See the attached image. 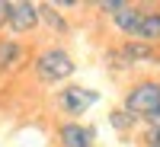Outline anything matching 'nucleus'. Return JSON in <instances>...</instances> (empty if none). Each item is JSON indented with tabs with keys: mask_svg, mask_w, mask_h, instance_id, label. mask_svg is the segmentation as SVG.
<instances>
[{
	"mask_svg": "<svg viewBox=\"0 0 160 147\" xmlns=\"http://www.w3.org/2000/svg\"><path fill=\"white\" fill-rule=\"evenodd\" d=\"M7 10H10V0H0V29L7 26Z\"/></svg>",
	"mask_w": 160,
	"mask_h": 147,
	"instance_id": "13",
	"label": "nucleus"
},
{
	"mask_svg": "<svg viewBox=\"0 0 160 147\" xmlns=\"http://www.w3.org/2000/svg\"><path fill=\"white\" fill-rule=\"evenodd\" d=\"M22 58H26V45L19 38H0V74L19 67Z\"/></svg>",
	"mask_w": 160,
	"mask_h": 147,
	"instance_id": "7",
	"label": "nucleus"
},
{
	"mask_svg": "<svg viewBox=\"0 0 160 147\" xmlns=\"http://www.w3.org/2000/svg\"><path fill=\"white\" fill-rule=\"evenodd\" d=\"M42 26V16H38V3L32 0H10V10H7V29L13 35H26Z\"/></svg>",
	"mask_w": 160,
	"mask_h": 147,
	"instance_id": "4",
	"label": "nucleus"
},
{
	"mask_svg": "<svg viewBox=\"0 0 160 147\" xmlns=\"http://www.w3.org/2000/svg\"><path fill=\"white\" fill-rule=\"evenodd\" d=\"M96 141H99L96 125H83V122L58 125V144L61 147H96Z\"/></svg>",
	"mask_w": 160,
	"mask_h": 147,
	"instance_id": "5",
	"label": "nucleus"
},
{
	"mask_svg": "<svg viewBox=\"0 0 160 147\" xmlns=\"http://www.w3.org/2000/svg\"><path fill=\"white\" fill-rule=\"evenodd\" d=\"M138 22H141V7H135V3H128L122 13H115V16H112V26H115L122 35H128V38L135 35Z\"/></svg>",
	"mask_w": 160,
	"mask_h": 147,
	"instance_id": "9",
	"label": "nucleus"
},
{
	"mask_svg": "<svg viewBox=\"0 0 160 147\" xmlns=\"http://www.w3.org/2000/svg\"><path fill=\"white\" fill-rule=\"evenodd\" d=\"M122 109H128L131 115H138L141 122L148 115L160 112V80L154 77H144V80H135L128 90H125V102Z\"/></svg>",
	"mask_w": 160,
	"mask_h": 147,
	"instance_id": "2",
	"label": "nucleus"
},
{
	"mask_svg": "<svg viewBox=\"0 0 160 147\" xmlns=\"http://www.w3.org/2000/svg\"><path fill=\"white\" fill-rule=\"evenodd\" d=\"M106 118H109V128L118 131V135H128V131H135V128L141 125V118H138V115H131L128 109H122V105H118V109H112Z\"/></svg>",
	"mask_w": 160,
	"mask_h": 147,
	"instance_id": "10",
	"label": "nucleus"
},
{
	"mask_svg": "<svg viewBox=\"0 0 160 147\" xmlns=\"http://www.w3.org/2000/svg\"><path fill=\"white\" fill-rule=\"evenodd\" d=\"M99 99H102L99 90H90V86H80V83H68V86L58 90V109L68 115V122H77L80 115H87Z\"/></svg>",
	"mask_w": 160,
	"mask_h": 147,
	"instance_id": "3",
	"label": "nucleus"
},
{
	"mask_svg": "<svg viewBox=\"0 0 160 147\" xmlns=\"http://www.w3.org/2000/svg\"><path fill=\"white\" fill-rule=\"evenodd\" d=\"M144 147H160V144H144Z\"/></svg>",
	"mask_w": 160,
	"mask_h": 147,
	"instance_id": "14",
	"label": "nucleus"
},
{
	"mask_svg": "<svg viewBox=\"0 0 160 147\" xmlns=\"http://www.w3.org/2000/svg\"><path fill=\"white\" fill-rule=\"evenodd\" d=\"M128 3H125V0H99V3H96V10H102V13H109V16H115V13H122Z\"/></svg>",
	"mask_w": 160,
	"mask_h": 147,
	"instance_id": "11",
	"label": "nucleus"
},
{
	"mask_svg": "<svg viewBox=\"0 0 160 147\" xmlns=\"http://www.w3.org/2000/svg\"><path fill=\"white\" fill-rule=\"evenodd\" d=\"M38 16H42V22L48 26L51 32H58V35H68V32H71L68 16H64V13H58L55 3H38Z\"/></svg>",
	"mask_w": 160,
	"mask_h": 147,
	"instance_id": "8",
	"label": "nucleus"
},
{
	"mask_svg": "<svg viewBox=\"0 0 160 147\" xmlns=\"http://www.w3.org/2000/svg\"><path fill=\"white\" fill-rule=\"evenodd\" d=\"M135 42H144V45H160V10H148L141 7V22L135 29Z\"/></svg>",
	"mask_w": 160,
	"mask_h": 147,
	"instance_id": "6",
	"label": "nucleus"
},
{
	"mask_svg": "<svg viewBox=\"0 0 160 147\" xmlns=\"http://www.w3.org/2000/svg\"><path fill=\"white\" fill-rule=\"evenodd\" d=\"M32 71L38 77V83H48V86H55V83H68V80L77 74V61L68 48H61V45H51L45 51H38L35 61H32Z\"/></svg>",
	"mask_w": 160,
	"mask_h": 147,
	"instance_id": "1",
	"label": "nucleus"
},
{
	"mask_svg": "<svg viewBox=\"0 0 160 147\" xmlns=\"http://www.w3.org/2000/svg\"><path fill=\"white\" fill-rule=\"evenodd\" d=\"M144 144H160V128H148V135H144Z\"/></svg>",
	"mask_w": 160,
	"mask_h": 147,
	"instance_id": "12",
	"label": "nucleus"
}]
</instances>
